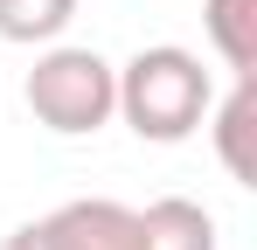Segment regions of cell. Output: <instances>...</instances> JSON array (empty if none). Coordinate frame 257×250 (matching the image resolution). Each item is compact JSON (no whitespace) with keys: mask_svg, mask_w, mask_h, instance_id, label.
Listing matches in <instances>:
<instances>
[{"mask_svg":"<svg viewBox=\"0 0 257 250\" xmlns=\"http://www.w3.org/2000/svg\"><path fill=\"white\" fill-rule=\"evenodd\" d=\"M215 104V77L202 70L195 49H174V42H153L139 49L125 70H118V118L153 139V146H181L209 125Z\"/></svg>","mask_w":257,"mask_h":250,"instance_id":"6da1fadb","label":"cell"},{"mask_svg":"<svg viewBox=\"0 0 257 250\" xmlns=\"http://www.w3.org/2000/svg\"><path fill=\"white\" fill-rule=\"evenodd\" d=\"M35 125L63 132V139H84L97 125L118 118V70L97 56V49H77V42H56L35 56V70L21 83Z\"/></svg>","mask_w":257,"mask_h":250,"instance_id":"7a4b0ae2","label":"cell"},{"mask_svg":"<svg viewBox=\"0 0 257 250\" xmlns=\"http://www.w3.org/2000/svg\"><path fill=\"white\" fill-rule=\"evenodd\" d=\"M49 250H132L139 243V208L111 202V195H77V202L42 215Z\"/></svg>","mask_w":257,"mask_h":250,"instance_id":"3957f363","label":"cell"},{"mask_svg":"<svg viewBox=\"0 0 257 250\" xmlns=\"http://www.w3.org/2000/svg\"><path fill=\"white\" fill-rule=\"evenodd\" d=\"M132 250H215V215L188 195H160L139 208V243Z\"/></svg>","mask_w":257,"mask_h":250,"instance_id":"277c9868","label":"cell"},{"mask_svg":"<svg viewBox=\"0 0 257 250\" xmlns=\"http://www.w3.org/2000/svg\"><path fill=\"white\" fill-rule=\"evenodd\" d=\"M209 118H215V153H222V167H229V181H243V188H250V181H257V160H250L257 77H236V90H229L222 104H209Z\"/></svg>","mask_w":257,"mask_h":250,"instance_id":"5b68a950","label":"cell"},{"mask_svg":"<svg viewBox=\"0 0 257 250\" xmlns=\"http://www.w3.org/2000/svg\"><path fill=\"white\" fill-rule=\"evenodd\" d=\"M202 28L236 77H257V0H202Z\"/></svg>","mask_w":257,"mask_h":250,"instance_id":"8992f818","label":"cell"},{"mask_svg":"<svg viewBox=\"0 0 257 250\" xmlns=\"http://www.w3.org/2000/svg\"><path fill=\"white\" fill-rule=\"evenodd\" d=\"M77 21V0H0V42H56L63 28Z\"/></svg>","mask_w":257,"mask_h":250,"instance_id":"52a82bcc","label":"cell"},{"mask_svg":"<svg viewBox=\"0 0 257 250\" xmlns=\"http://www.w3.org/2000/svg\"><path fill=\"white\" fill-rule=\"evenodd\" d=\"M0 250H49V236H42V222H21V229H7Z\"/></svg>","mask_w":257,"mask_h":250,"instance_id":"ba28073f","label":"cell"}]
</instances>
